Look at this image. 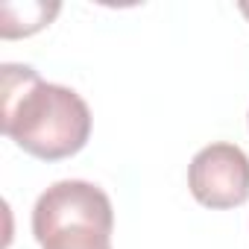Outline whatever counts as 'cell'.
Segmentation results:
<instances>
[{
    "mask_svg": "<svg viewBox=\"0 0 249 249\" xmlns=\"http://www.w3.org/2000/svg\"><path fill=\"white\" fill-rule=\"evenodd\" d=\"M111 199L82 179L50 185L33 208V234L41 249H111Z\"/></svg>",
    "mask_w": 249,
    "mask_h": 249,
    "instance_id": "cell-2",
    "label": "cell"
},
{
    "mask_svg": "<svg viewBox=\"0 0 249 249\" xmlns=\"http://www.w3.org/2000/svg\"><path fill=\"white\" fill-rule=\"evenodd\" d=\"M3 132L30 156L59 161L76 156L91 135V111L85 100L65 85L44 82L30 65H3Z\"/></svg>",
    "mask_w": 249,
    "mask_h": 249,
    "instance_id": "cell-1",
    "label": "cell"
},
{
    "mask_svg": "<svg viewBox=\"0 0 249 249\" xmlns=\"http://www.w3.org/2000/svg\"><path fill=\"white\" fill-rule=\"evenodd\" d=\"M240 12H243V15L249 18V3H240Z\"/></svg>",
    "mask_w": 249,
    "mask_h": 249,
    "instance_id": "cell-5",
    "label": "cell"
},
{
    "mask_svg": "<svg viewBox=\"0 0 249 249\" xmlns=\"http://www.w3.org/2000/svg\"><path fill=\"white\" fill-rule=\"evenodd\" d=\"M56 15H59V3H38V0L3 3V9H0V36L3 38L33 36V33L44 30Z\"/></svg>",
    "mask_w": 249,
    "mask_h": 249,
    "instance_id": "cell-4",
    "label": "cell"
},
{
    "mask_svg": "<svg viewBox=\"0 0 249 249\" xmlns=\"http://www.w3.org/2000/svg\"><path fill=\"white\" fill-rule=\"evenodd\" d=\"M188 188L205 208H237L249 199V159L234 144L202 147L188 167Z\"/></svg>",
    "mask_w": 249,
    "mask_h": 249,
    "instance_id": "cell-3",
    "label": "cell"
}]
</instances>
